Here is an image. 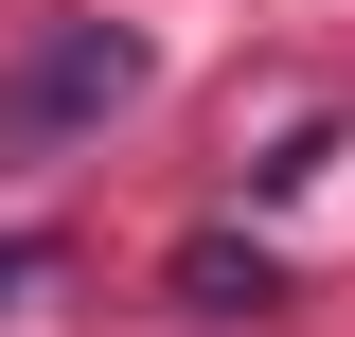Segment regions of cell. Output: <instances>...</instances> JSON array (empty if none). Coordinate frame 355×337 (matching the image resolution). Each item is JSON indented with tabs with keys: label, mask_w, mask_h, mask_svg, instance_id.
Returning <instances> with one entry per match:
<instances>
[{
	"label": "cell",
	"mask_w": 355,
	"mask_h": 337,
	"mask_svg": "<svg viewBox=\"0 0 355 337\" xmlns=\"http://www.w3.org/2000/svg\"><path fill=\"white\" fill-rule=\"evenodd\" d=\"M142 71H160V53H142L125 18H53V36L0 71V160H53V142L125 125V107H142Z\"/></svg>",
	"instance_id": "6da1fadb"
},
{
	"label": "cell",
	"mask_w": 355,
	"mask_h": 337,
	"mask_svg": "<svg viewBox=\"0 0 355 337\" xmlns=\"http://www.w3.org/2000/svg\"><path fill=\"white\" fill-rule=\"evenodd\" d=\"M266 302H284V266H266V249H231V231L178 249V320H266Z\"/></svg>",
	"instance_id": "7a4b0ae2"
},
{
	"label": "cell",
	"mask_w": 355,
	"mask_h": 337,
	"mask_svg": "<svg viewBox=\"0 0 355 337\" xmlns=\"http://www.w3.org/2000/svg\"><path fill=\"white\" fill-rule=\"evenodd\" d=\"M18 284H53V231H0V302Z\"/></svg>",
	"instance_id": "3957f363"
}]
</instances>
